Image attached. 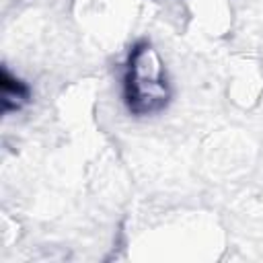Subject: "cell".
<instances>
[{
    "label": "cell",
    "instance_id": "1",
    "mask_svg": "<svg viewBox=\"0 0 263 263\" xmlns=\"http://www.w3.org/2000/svg\"><path fill=\"white\" fill-rule=\"evenodd\" d=\"M125 95L134 113H152L166 103L168 90L162 76L160 60L148 43L138 45L129 55Z\"/></svg>",
    "mask_w": 263,
    "mask_h": 263
},
{
    "label": "cell",
    "instance_id": "2",
    "mask_svg": "<svg viewBox=\"0 0 263 263\" xmlns=\"http://www.w3.org/2000/svg\"><path fill=\"white\" fill-rule=\"evenodd\" d=\"M14 95H16L18 99H21V97H25V92L21 90V84L14 88ZM8 101H10V92H6V90H4V105H8Z\"/></svg>",
    "mask_w": 263,
    "mask_h": 263
}]
</instances>
